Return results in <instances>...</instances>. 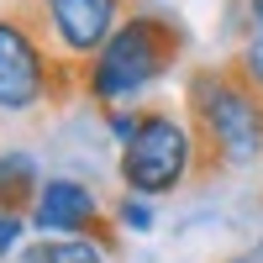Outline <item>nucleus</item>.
I'll list each match as a JSON object with an SVG mask.
<instances>
[{
    "mask_svg": "<svg viewBox=\"0 0 263 263\" xmlns=\"http://www.w3.org/2000/svg\"><path fill=\"white\" fill-rule=\"evenodd\" d=\"M221 263H263V237H258V242H248V248H237V253L221 258Z\"/></svg>",
    "mask_w": 263,
    "mask_h": 263,
    "instance_id": "nucleus-13",
    "label": "nucleus"
},
{
    "mask_svg": "<svg viewBox=\"0 0 263 263\" xmlns=\"http://www.w3.org/2000/svg\"><path fill=\"white\" fill-rule=\"evenodd\" d=\"M21 6H27L32 21L42 27L48 48L79 74H84V63L116 37L121 21L137 11L132 0H21Z\"/></svg>",
    "mask_w": 263,
    "mask_h": 263,
    "instance_id": "nucleus-5",
    "label": "nucleus"
},
{
    "mask_svg": "<svg viewBox=\"0 0 263 263\" xmlns=\"http://www.w3.org/2000/svg\"><path fill=\"white\" fill-rule=\"evenodd\" d=\"M111 221H116V232L147 237L153 227H158V205L142 200V195H126V190H121V200H111Z\"/></svg>",
    "mask_w": 263,
    "mask_h": 263,
    "instance_id": "nucleus-10",
    "label": "nucleus"
},
{
    "mask_svg": "<svg viewBox=\"0 0 263 263\" xmlns=\"http://www.w3.org/2000/svg\"><path fill=\"white\" fill-rule=\"evenodd\" d=\"M27 232H32V221H27V216L0 211V258H16L21 248H27Z\"/></svg>",
    "mask_w": 263,
    "mask_h": 263,
    "instance_id": "nucleus-11",
    "label": "nucleus"
},
{
    "mask_svg": "<svg viewBox=\"0 0 263 263\" xmlns=\"http://www.w3.org/2000/svg\"><path fill=\"white\" fill-rule=\"evenodd\" d=\"M27 221H32L37 237H90V242H100V248L121 242L105 200L84 179H74V174H48V184H42V195H37V205H32Z\"/></svg>",
    "mask_w": 263,
    "mask_h": 263,
    "instance_id": "nucleus-6",
    "label": "nucleus"
},
{
    "mask_svg": "<svg viewBox=\"0 0 263 263\" xmlns=\"http://www.w3.org/2000/svg\"><path fill=\"white\" fill-rule=\"evenodd\" d=\"M179 105L195 121V137H200L211 168L242 174L263 163V95H253L227 63L190 69Z\"/></svg>",
    "mask_w": 263,
    "mask_h": 263,
    "instance_id": "nucleus-2",
    "label": "nucleus"
},
{
    "mask_svg": "<svg viewBox=\"0 0 263 263\" xmlns=\"http://www.w3.org/2000/svg\"><path fill=\"white\" fill-rule=\"evenodd\" d=\"M16 263H111V248L90 237H37L16 253Z\"/></svg>",
    "mask_w": 263,
    "mask_h": 263,
    "instance_id": "nucleus-8",
    "label": "nucleus"
},
{
    "mask_svg": "<svg viewBox=\"0 0 263 263\" xmlns=\"http://www.w3.org/2000/svg\"><path fill=\"white\" fill-rule=\"evenodd\" d=\"M227 69L242 79L253 95H263V32H242V42H237L232 58H227Z\"/></svg>",
    "mask_w": 263,
    "mask_h": 263,
    "instance_id": "nucleus-9",
    "label": "nucleus"
},
{
    "mask_svg": "<svg viewBox=\"0 0 263 263\" xmlns=\"http://www.w3.org/2000/svg\"><path fill=\"white\" fill-rule=\"evenodd\" d=\"M200 174H211L205 147L195 137V121L184 116V105L168 100H147L137 132L116 147V179L126 195H142V200H168V195L190 190Z\"/></svg>",
    "mask_w": 263,
    "mask_h": 263,
    "instance_id": "nucleus-3",
    "label": "nucleus"
},
{
    "mask_svg": "<svg viewBox=\"0 0 263 263\" xmlns=\"http://www.w3.org/2000/svg\"><path fill=\"white\" fill-rule=\"evenodd\" d=\"M190 48L184 27L163 11H132L116 37L84 63L79 74V95L105 111H142L147 95L179 69V58Z\"/></svg>",
    "mask_w": 263,
    "mask_h": 263,
    "instance_id": "nucleus-1",
    "label": "nucleus"
},
{
    "mask_svg": "<svg viewBox=\"0 0 263 263\" xmlns=\"http://www.w3.org/2000/svg\"><path fill=\"white\" fill-rule=\"evenodd\" d=\"M79 95V69H69L21 0L0 6V116H32Z\"/></svg>",
    "mask_w": 263,
    "mask_h": 263,
    "instance_id": "nucleus-4",
    "label": "nucleus"
},
{
    "mask_svg": "<svg viewBox=\"0 0 263 263\" xmlns=\"http://www.w3.org/2000/svg\"><path fill=\"white\" fill-rule=\"evenodd\" d=\"M242 21L248 32H263V0H242Z\"/></svg>",
    "mask_w": 263,
    "mask_h": 263,
    "instance_id": "nucleus-14",
    "label": "nucleus"
},
{
    "mask_svg": "<svg viewBox=\"0 0 263 263\" xmlns=\"http://www.w3.org/2000/svg\"><path fill=\"white\" fill-rule=\"evenodd\" d=\"M137 116H142V111H105V132H111L116 147L132 137V132H137Z\"/></svg>",
    "mask_w": 263,
    "mask_h": 263,
    "instance_id": "nucleus-12",
    "label": "nucleus"
},
{
    "mask_svg": "<svg viewBox=\"0 0 263 263\" xmlns=\"http://www.w3.org/2000/svg\"><path fill=\"white\" fill-rule=\"evenodd\" d=\"M42 184H48V174L37 168L32 153H21V147H6V153H0V211L32 216Z\"/></svg>",
    "mask_w": 263,
    "mask_h": 263,
    "instance_id": "nucleus-7",
    "label": "nucleus"
}]
</instances>
